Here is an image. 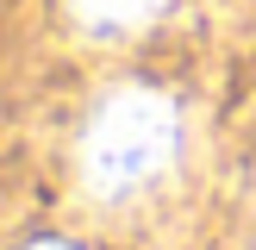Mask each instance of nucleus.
<instances>
[{"instance_id":"f257e3e1","label":"nucleus","mask_w":256,"mask_h":250,"mask_svg":"<svg viewBox=\"0 0 256 250\" xmlns=\"http://www.w3.org/2000/svg\"><path fill=\"white\" fill-rule=\"evenodd\" d=\"M175 138H182V125H175L169 94H156V88H119V94H106L94 106V119L82 132V182L94 194H106V200L132 194V188L156 182L169 169Z\"/></svg>"},{"instance_id":"7ed1b4c3","label":"nucleus","mask_w":256,"mask_h":250,"mask_svg":"<svg viewBox=\"0 0 256 250\" xmlns=\"http://www.w3.org/2000/svg\"><path fill=\"white\" fill-rule=\"evenodd\" d=\"M38 250H62V244H38Z\"/></svg>"},{"instance_id":"f03ea898","label":"nucleus","mask_w":256,"mask_h":250,"mask_svg":"<svg viewBox=\"0 0 256 250\" xmlns=\"http://www.w3.org/2000/svg\"><path fill=\"white\" fill-rule=\"evenodd\" d=\"M169 0H69L75 25L94 38H125V32H144Z\"/></svg>"}]
</instances>
